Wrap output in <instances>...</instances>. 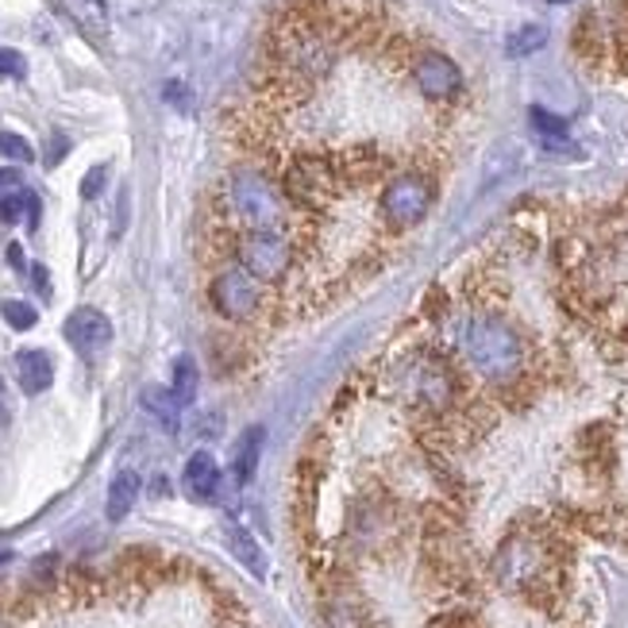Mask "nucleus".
Wrapping results in <instances>:
<instances>
[{
	"instance_id": "obj_1",
	"label": "nucleus",
	"mask_w": 628,
	"mask_h": 628,
	"mask_svg": "<svg viewBox=\"0 0 628 628\" xmlns=\"http://www.w3.org/2000/svg\"><path fill=\"white\" fill-rule=\"evenodd\" d=\"M459 347H463L471 371L490 382V386H509V382H517L524 371V359H529L521 332L493 313H474L471 321L463 324Z\"/></svg>"
},
{
	"instance_id": "obj_2",
	"label": "nucleus",
	"mask_w": 628,
	"mask_h": 628,
	"mask_svg": "<svg viewBox=\"0 0 628 628\" xmlns=\"http://www.w3.org/2000/svg\"><path fill=\"white\" fill-rule=\"evenodd\" d=\"M220 208L236 232H251V228H274V232H290V197L274 186L266 174L258 170H236L224 181V197Z\"/></svg>"
},
{
	"instance_id": "obj_3",
	"label": "nucleus",
	"mask_w": 628,
	"mask_h": 628,
	"mask_svg": "<svg viewBox=\"0 0 628 628\" xmlns=\"http://www.w3.org/2000/svg\"><path fill=\"white\" fill-rule=\"evenodd\" d=\"M493 582L506 593L543 598L551 586V551L536 532H509L493 551Z\"/></svg>"
},
{
	"instance_id": "obj_4",
	"label": "nucleus",
	"mask_w": 628,
	"mask_h": 628,
	"mask_svg": "<svg viewBox=\"0 0 628 628\" xmlns=\"http://www.w3.org/2000/svg\"><path fill=\"white\" fill-rule=\"evenodd\" d=\"M398 393L416 413L443 416V413H451V405H455V398H459V379L448 359L424 351V355H409L405 363H401Z\"/></svg>"
},
{
	"instance_id": "obj_5",
	"label": "nucleus",
	"mask_w": 628,
	"mask_h": 628,
	"mask_svg": "<svg viewBox=\"0 0 628 628\" xmlns=\"http://www.w3.org/2000/svg\"><path fill=\"white\" fill-rule=\"evenodd\" d=\"M232 258L258 278L263 286L282 282L293 266V239L290 232H274V228H251V232H232Z\"/></svg>"
},
{
	"instance_id": "obj_6",
	"label": "nucleus",
	"mask_w": 628,
	"mask_h": 628,
	"mask_svg": "<svg viewBox=\"0 0 628 628\" xmlns=\"http://www.w3.org/2000/svg\"><path fill=\"white\" fill-rule=\"evenodd\" d=\"M432 200H435L432 174H424V170H401L398 178H390L386 189H382L379 213H382V220H386V228L401 236V232L416 228V224L429 216Z\"/></svg>"
},
{
	"instance_id": "obj_7",
	"label": "nucleus",
	"mask_w": 628,
	"mask_h": 628,
	"mask_svg": "<svg viewBox=\"0 0 628 628\" xmlns=\"http://www.w3.org/2000/svg\"><path fill=\"white\" fill-rule=\"evenodd\" d=\"M343 194V178L336 158L328 155H297L286 170V197L297 208H328Z\"/></svg>"
},
{
	"instance_id": "obj_8",
	"label": "nucleus",
	"mask_w": 628,
	"mask_h": 628,
	"mask_svg": "<svg viewBox=\"0 0 628 628\" xmlns=\"http://www.w3.org/2000/svg\"><path fill=\"white\" fill-rule=\"evenodd\" d=\"M208 301H213V308L224 316V321L247 324L251 316L263 308V282L251 278L239 263H228L213 274V282H208Z\"/></svg>"
},
{
	"instance_id": "obj_9",
	"label": "nucleus",
	"mask_w": 628,
	"mask_h": 628,
	"mask_svg": "<svg viewBox=\"0 0 628 628\" xmlns=\"http://www.w3.org/2000/svg\"><path fill=\"white\" fill-rule=\"evenodd\" d=\"M409 70H413V86L421 89V97L432 100V105H443V100H455L463 94V70H459L455 58H448L443 50H421Z\"/></svg>"
},
{
	"instance_id": "obj_10",
	"label": "nucleus",
	"mask_w": 628,
	"mask_h": 628,
	"mask_svg": "<svg viewBox=\"0 0 628 628\" xmlns=\"http://www.w3.org/2000/svg\"><path fill=\"white\" fill-rule=\"evenodd\" d=\"M66 340L81 359H100L112 343V324L100 308H73L66 316Z\"/></svg>"
},
{
	"instance_id": "obj_11",
	"label": "nucleus",
	"mask_w": 628,
	"mask_h": 628,
	"mask_svg": "<svg viewBox=\"0 0 628 628\" xmlns=\"http://www.w3.org/2000/svg\"><path fill=\"white\" fill-rule=\"evenodd\" d=\"M16 382H20V390L28 398H39L43 390H50V382H55V359H50V351L43 347L20 351L16 355Z\"/></svg>"
},
{
	"instance_id": "obj_12",
	"label": "nucleus",
	"mask_w": 628,
	"mask_h": 628,
	"mask_svg": "<svg viewBox=\"0 0 628 628\" xmlns=\"http://www.w3.org/2000/svg\"><path fill=\"white\" fill-rule=\"evenodd\" d=\"M181 482H186V490L194 493L197 501L216 498V490H220V463L213 459V451H194L189 463H186V474H181Z\"/></svg>"
},
{
	"instance_id": "obj_13",
	"label": "nucleus",
	"mask_w": 628,
	"mask_h": 628,
	"mask_svg": "<svg viewBox=\"0 0 628 628\" xmlns=\"http://www.w3.org/2000/svg\"><path fill=\"white\" fill-rule=\"evenodd\" d=\"M139 490H144V479H139L136 471H120V474H116L112 485H108V498H105V517H108V521L120 524L124 517L136 509Z\"/></svg>"
},
{
	"instance_id": "obj_14",
	"label": "nucleus",
	"mask_w": 628,
	"mask_h": 628,
	"mask_svg": "<svg viewBox=\"0 0 628 628\" xmlns=\"http://www.w3.org/2000/svg\"><path fill=\"white\" fill-rule=\"evenodd\" d=\"M263 448H266V432L258 429H247L236 440V451H232V474H236V482H251L258 471V459H263Z\"/></svg>"
},
{
	"instance_id": "obj_15",
	"label": "nucleus",
	"mask_w": 628,
	"mask_h": 628,
	"mask_svg": "<svg viewBox=\"0 0 628 628\" xmlns=\"http://www.w3.org/2000/svg\"><path fill=\"white\" fill-rule=\"evenodd\" d=\"M139 405L147 409L150 416H155L163 429H170V432H178V409H181V401L174 398V390H163V386H147L144 393H139Z\"/></svg>"
},
{
	"instance_id": "obj_16",
	"label": "nucleus",
	"mask_w": 628,
	"mask_h": 628,
	"mask_svg": "<svg viewBox=\"0 0 628 628\" xmlns=\"http://www.w3.org/2000/svg\"><path fill=\"white\" fill-rule=\"evenodd\" d=\"M529 124H532L536 139H540L548 150H571V131H567V124L559 120V116L543 112V108H532Z\"/></svg>"
},
{
	"instance_id": "obj_17",
	"label": "nucleus",
	"mask_w": 628,
	"mask_h": 628,
	"mask_svg": "<svg viewBox=\"0 0 628 628\" xmlns=\"http://www.w3.org/2000/svg\"><path fill=\"white\" fill-rule=\"evenodd\" d=\"M228 548L232 556L239 559L243 567H247L255 579H266V559H263V548L255 543V536H251L247 529H239V524H232L228 529Z\"/></svg>"
},
{
	"instance_id": "obj_18",
	"label": "nucleus",
	"mask_w": 628,
	"mask_h": 628,
	"mask_svg": "<svg viewBox=\"0 0 628 628\" xmlns=\"http://www.w3.org/2000/svg\"><path fill=\"white\" fill-rule=\"evenodd\" d=\"M23 216H28V224L36 228L39 224V197L23 194V189L0 197V224H20Z\"/></svg>"
},
{
	"instance_id": "obj_19",
	"label": "nucleus",
	"mask_w": 628,
	"mask_h": 628,
	"mask_svg": "<svg viewBox=\"0 0 628 628\" xmlns=\"http://www.w3.org/2000/svg\"><path fill=\"white\" fill-rule=\"evenodd\" d=\"M197 386H200V371H197L194 359H189V355L174 359V374H170V390H174V398H178L181 405H194Z\"/></svg>"
},
{
	"instance_id": "obj_20",
	"label": "nucleus",
	"mask_w": 628,
	"mask_h": 628,
	"mask_svg": "<svg viewBox=\"0 0 628 628\" xmlns=\"http://www.w3.org/2000/svg\"><path fill=\"white\" fill-rule=\"evenodd\" d=\"M543 43H548V28H543V23H524V28H517L513 36H509L506 55L509 58H529Z\"/></svg>"
},
{
	"instance_id": "obj_21",
	"label": "nucleus",
	"mask_w": 628,
	"mask_h": 628,
	"mask_svg": "<svg viewBox=\"0 0 628 628\" xmlns=\"http://www.w3.org/2000/svg\"><path fill=\"white\" fill-rule=\"evenodd\" d=\"M0 158H8V163L16 166H28L36 163V150L23 136H16V131H0Z\"/></svg>"
},
{
	"instance_id": "obj_22",
	"label": "nucleus",
	"mask_w": 628,
	"mask_h": 628,
	"mask_svg": "<svg viewBox=\"0 0 628 628\" xmlns=\"http://www.w3.org/2000/svg\"><path fill=\"white\" fill-rule=\"evenodd\" d=\"M0 316H4V321L12 324L16 332L36 328V321H39V313L28 305V301H4V305H0Z\"/></svg>"
},
{
	"instance_id": "obj_23",
	"label": "nucleus",
	"mask_w": 628,
	"mask_h": 628,
	"mask_svg": "<svg viewBox=\"0 0 628 628\" xmlns=\"http://www.w3.org/2000/svg\"><path fill=\"white\" fill-rule=\"evenodd\" d=\"M23 73H28V58H23L20 50H12V47H0V78L20 81Z\"/></svg>"
},
{
	"instance_id": "obj_24",
	"label": "nucleus",
	"mask_w": 628,
	"mask_h": 628,
	"mask_svg": "<svg viewBox=\"0 0 628 628\" xmlns=\"http://www.w3.org/2000/svg\"><path fill=\"white\" fill-rule=\"evenodd\" d=\"M105 181H108V166H94V170L86 174V181H81V197L97 200L100 189H105Z\"/></svg>"
},
{
	"instance_id": "obj_25",
	"label": "nucleus",
	"mask_w": 628,
	"mask_h": 628,
	"mask_svg": "<svg viewBox=\"0 0 628 628\" xmlns=\"http://www.w3.org/2000/svg\"><path fill=\"white\" fill-rule=\"evenodd\" d=\"M50 144H55V147H47V166H55V163H62V155L70 150V139H66V136H55Z\"/></svg>"
},
{
	"instance_id": "obj_26",
	"label": "nucleus",
	"mask_w": 628,
	"mask_h": 628,
	"mask_svg": "<svg viewBox=\"0 0 628 628\" xmlns=\"http://www.w3.org/2000/svg\"><path fill=\"white\" fill-rule=\"evenodd\" d=\"M16 189H20V174H16V170H0V197L16 194Z\"/></svg>"
},
{
	"instance_id": "obj_27",
	"label": "nucleus",
	"mask_w": 628,
	"mask_h": 628,
	"mask_svg": "<svg viewBox=\"0 0 628 628\" xmlns=\"http://www.w3.org/2000/svg\"><path fill=\"white\" fill-rule=\"evenodd\" d=\"M8 263H12L16 271H28V266H23V247H20V243H12V247H8Z\"/></svg>"
},
{
	"instance_id": "obj_28",
	"label": "nucleus",
	"mask_w": 628,
	"mask_h": 628,
	"mask_svg": "<svg viewBox=\"0 0 628 628\" xmlns=\"http://www.w3.org/2000/svg\"><path fill=\"white\" fill-rule=\"evenodd\" d=\"M31 278H36V290L39 293H50V278H47V271L39 263H36V271H31Z\"/></svg>"
},
{
	"instance_id": "obj_29",
	"label": "nucleus",
	"mask_w": 628,
	"mask_h": 628,
	"mask_svg": "<svg viewBox=\"0 0 628 628\" xmlns=\"http://www.w3.org/2000/svg\"><path fill=\"white\" fill-rule=\"evenodd\" d=\"M8 421V401H4V382H0V424Z\"/></svg>"
},
{
	"instance_id": "obj_30",
	"label": "nucleus",
	"mask_w": 628,
	"mask_h": 628,
	"mask_svg": "<svg viewBox=\"0 0 628 628\" xmlns=\"http://www.w3.org/2000/svg\"><path fill=\"white\" fill-rule=\"evenodd\" d=\"M548 4H571V0H548Z\"/></svg>"
},
{
	"instance_id": "obj_31",
	"label": "nucleus",
	"mask_w": 628,
	"mask_h": 628,
	"mask_svg": "<svg viewBox=\"0 0 628 628\" xmlns=\"http://www.w3.org/2000/svg\"><path fill=\"white\" fill-rule=\"evenodd\" d=\"M0 628H8V625H4V621H0Z\"/></svg>"
}]
</instances>
